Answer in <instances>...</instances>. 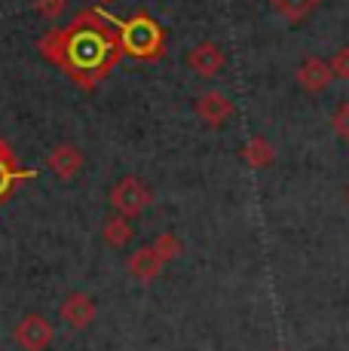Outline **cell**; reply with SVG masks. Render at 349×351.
Returning a JSON list of instances; mask_svg holds the SVG:
<instances>
[{"label": "cell", "instance_id": "6", "mask_svg": "<svg viewBox=\"0 0 349 351\" xmlns=\"http://www.w3.org/2000/svg\"><path fill=\"white\" fill-rule=\"evenodd\" d=\"M294 80H297L300 92H306V95H319V92H325L328 86H331L334 71H331V64H328L325 58L306 56L304 62L297 64V73H294Z\"/></svg>", "mask_w": 349, "mask_h": 351}, {"label": "cell", "instance_id": "1", "mask_svg": "<svg viewBox=\"0 0 349 351\" xmlns=\"http://www.w3.org/2000/svg\"><path fill=\"white\" fill-rule=\"evenodd\" d=\"M37 52L83 92L95 89L126 56L117 22L102 10H83L65 28H49L37 40Z\"/></svg>", "mask_w": 349, "mask_h": 351}, {"label": "cell", "instance_id": "17", "mask_svg": "<svg viewBox=\"0 0 349 351\" xmlns=\"http://www.w3.org/2000/svg\"><path fill=\"white\" fill-rule=\"evenodd\" d=\"M34 6H37V12L43 19H58V16H65V10H68V0H34Z\"/></svg>", "mask_w": 349, "mask_h": 351}, {"label": "cell", "instance_id": "10", "mask_svg": "<svg viewBox=\"0 0 349 351\" xmlns=\"http://www.w3.org/2000/svg\"><path fill=\"white\" fill-rule=\"evenodd\" d=\"M163 256L153 251V245H144L138 247V251L129 254V260H126V269H129V275L138 281V285H150V281L159 278V272H163Z\"/></svg>", "mask_w": 349, "mask_h": 351}, {"label": "cell", "instance_id": "20", "mask_svg": "<svg viewBox=\"0 0 349 351\" xmlns=\"http://www.w3.org/2000/svg\"><path fill=\"white\" fill-rule=\"evenodd\" d=\"M104 3H107V0H104Z\"/></svg>", "mask_w": 349, "mask_h": 351}, {"label": "cell", "instance_id": "8", "mask_svg": "<svg viewBox=\"0 0 349 351\" xmlns=\"http://www.w3.org/2000/svg\"><path fill=\"white\" fill-rule=\"evenodd\" d=\"M196 117L203 119L209 128H221L227 123V119L236 113V107H233V101L224 95V92H218V89H212V92H203V95L196 98Z\"/></svg>", "mask_w": 349, "mask_h": 351}, {"label": "cell", "instance_id": "13", "mask_svg": "<svg viewBox=\"0 0 349 351\" xmlns=\"http://www.w3.org/2000/svg\"><path fill=\"white\" fill-rule=\"evenodd\" d=\"M243 159L251 168H267V165H273V162H276V147H273L270 141L264 138V134H254V138L245 141Z\"/></svg>", "mask_w": 349, "mask_h": 351}, {"label": "cell", "instance_id": "7", "mask_svg": "<svg viewBox=\"0 0 349 351\" xmlns=\"http://www.w3.org/2000/svg\"><path fill=\"white\" fill-rule=\"evenodd\" d=\"M224 64H227L224 49L218 43H212V40H203V43H196L187 52V67L193 73H199V77H218L224 71Z\"/></svg>", "mask_w": 349, "mask_h": 351}, {"label": "cell", "instance_id": "18", "mask_svg": "<svg viewBox=\"0 0 349 351\" xmlns=\"http://www.w3.org/2000/svg\"><path fill=\"white\" fill-rule=\"evenodd\" d=\"M331 71H334V77L337 80H349V46H344V49H337L331 56Z\"/></svg>", "mask_w": 349, "mask_h": 351}, {"label": "cell", "instance_id": "15", "mask_svg": "<svg viewBox=\"0 0 349 351\" xmlns=\"http://www.w3.org/2000/svg\"><path fill=\"white\" fill-rule=\"evenodd\" d=\"M153 245V251H157L159 256H163V263H172V260H178L181 251H184V245H181V239L174 232H159L157 239L150 241Z\"/></svg>", "mask_w": 349, "mask_h": 351}, {"label": "cell", "instance_id": "12", "mask_svg": "<svg viewBox=\"0 0 349 351\" xmlns=\"http://www.w3.org/2000/svg\"><path fill=\"white\" fill-rule=\"evenodd\" d=\"M132 235H135L132 220L120 217V214H111V217L104 220V226H102V241L111 247V251H123V247L132 241Z\"/></svg>", "mask_w": 349, "mask_h": 351}, {"label": "cell", "instance_id": "4", "mask_svg": "<svg viewBox=\"0 0 349 351\" xmlns=\"http://www.w3.org/2000/svg\"><path fill=\"white\" fill-rule=\"evenodd\" d=\"M56 339V327L49 324V318L40 312H28L16 321L12 327V342L22 351H46Z\"/></svg>", "mask_w": 349, "mask_h": 351}, {"label": "cell", "instance_id": "3", "mask_svg": "<svg viewBox=\"0 0 349 351\" xmlns=\"http://www.w3.org/2000/svg\"><path fill=\"white\" fill-rule=\"evenodd\" d=\"M147 205H150V190L141 184L135 174H126V178H120L111 186V208L120 217H129V220L138 217V214L147 211Z\"/></svg>", "mask_w": 349, "mask_h": 351}, {"label": "cell", "instance_id": "16", "mask_svg": "<svg viewBox=\"0 0 349 351\" xmlns=\"http://www.w3.org/2000/svg\"><path fill=\"white\" fill-rule=\"evenodd\" d=\"M331 128H334V134H337L340 141H346L349 144V101H344V104L331 113Z\"/></svg>", "mask_w": 349, "mask_h": 351}, {"label": "cell", "instance_id": "2", "mask_svg": "<svg viewBox=\"0 0 349 351\" xmlns=\"http://www.w3.org/2000/svg\"><path fill=\"white\" fill-rule=\"evenodd\" d=\"M120 40H123V52L138 62H159L166 52V31L159 28L157 19L147 12H135L126 22H117Z\"/></svg>", "mask_w": 349, "mask_h": 351}, {"label": "cell", "instance_id": "19", "mask_svg": "<svg viewBox=\"0 0 349 351\" xmlns=\"http://www.w3.org/2000/svg\"><path fill=\"white\" fill-rule=\"evenodd\" d=\"M344 199H346V205H349V186H346V190H344Z\"/></svg>", "mask_w": 349, "mask_h": 351}, {"label": "cell", "instance_id": "11", "mask_svg": "<svg viewBox=\"0 0 349 351\" xmlns=\"http://www.w3.org/2000/svg\"><path fill=\"white\" fill-rule=\"evenodd\" d=\"M46 165L58 174V180H74L80 171H83L86 156H83V150H80L77 144H58V147H52Z\"/></svg>", "mask_w": 349, "mask_h": 351}, {"label": "cell", "instance_id": "5", "mask_svg": "<svg viewBox=\"0 0 349 351\" xmlns=\"http://www.w3.org/2000/svg\"><path fill=\"white\" fill-rule=\"evenodd\" d=\"M95 312L98 306L86 290H71L62 300V306H58V318H62V324H68L71 330H86L95 321Z\"/></svg>", "mask_w": 349, "mask_h": 351}, {"label": "cell", "instance_id": "9", "mask_svg": "<svg viewBox=\"0 0 349 351\" xmlns=\"http://www.w3.org/2000/svg\"><path fill=\"white\" fill-rule=\"evenodd\" d=\"M37 171H31V168H22L16 159V153H12V147L6 144L3 138H0V202L6 199L12 190H16L22 180H31Z\"/></svg>", "mask_w": 349, "mask_h": 351}, {"label": "cell", "instance_id": "14", "mask_svg": "<svg viewBox=\"0 0 349 351\" xmlns=\"http://www.w3.org/2000/svg\"><path fill=\"white\" fill-rule=\"evenodd\" d=\"M319 3L322 0H270L273 10H276L279 16L285 19V22H291V25L306 22V19L319 10Z\"/></svg>", "mask_w": 349, "mask_h": 351}]
</instances>
